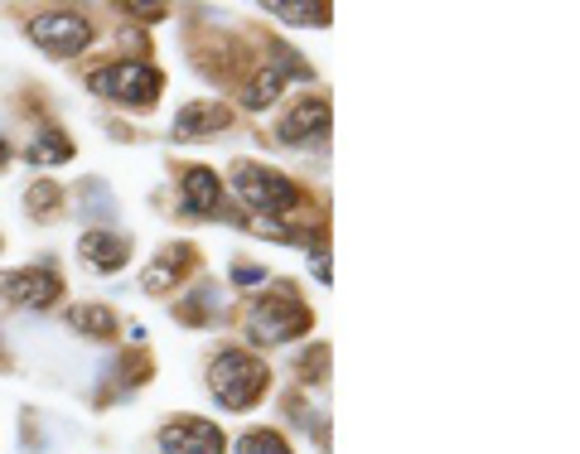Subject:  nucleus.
<instances>
[{
    "mask_svg": "<svg viewBox=\"0 0 580 454\" xmlns=\"http://www.w3.org/2000/svg\"><path fill=\"white\" fill-rule=\"evenodd\" d=\"M305 329H310V310L296 296H267V300L252 305V314H247L252 343H286Z\"/></svg>",
    "mask_w": 580,
    "mask_h": 454,
    "instance_id": "obj_3",
    "label": "nucleus"
},
{
    "mask_svg": "<svg viewBox=\"0 0 580 454\" xmlns=\"http://www.w3.org/2000/svg\"><path fill=\"white\" fill-rule=\"evenodd\" d=\"M320 136H329V102L324 97H305V102L290 106V116L281 122V141L286 145H310Z\"/></svg>",
    "mask_w": 580,
    "mask_h": 454,
    "instance_id": "obj_8",
    "label": "nucleus"
},
{
    "mask_svg": "<svg viewBox=\"0 0 580 454\" xmlns=\"http://www.w3.org/2000/svg\"><path fill=\"white\" fill-rule=\"evenodd\" d=\"M237 194L257 213H286V208H296V198H300L296 184L267 165H237Z\"/></svg>",
    "mask_w": 580,
    "mask_h": 454,
    "instance_id": "obj_5",
    "label": "nucleus"
},
{
    "mask_svg": "<svg viewBox=\"0 0 580 454\" xmlns=\"http://www.w3.org/2000/svg\"><path fill=\"white\" fill-rule=\"evenodd\" d=\"M208 382H214V396L228 411H247V406H257V396L267 392V382H271V372L261 358L252 353H242V349H222L214 358V372H208Z\"/></svg>",
    "mask_w": 580,
    "mask_h": 454,
    "instance_id": "obj_1",
    "label": "nucleus"
},
{
    "mask_svg": "<svg viewBox=\"0 0 580 454\" xmlns=\"http://www.w3.org/2000/svg\"><path fill=\"white\" fill-rule=\"evenodd\" d=\"M218 175L214 169H204V165H194V169H184V213L189 218H208V213H218Z\"/></svg>",
    "mask_w": 580,
    "mask_h": 454,
    "instance_id": "obj_10",
    "label": "nucleus"
},
{
    "mask_svg": "<svg viewBox=\"0 0 580 454\" xmlns=\"http://www.w3.org/2000/svg\"><path fill=\"white\" fill-rule=\"evenodd\" d=\"M232 276H237V280H242V286H247V280H261V276H267V271H261V266H237Z\"/></svg>",
    "mask_w": 580,
    "mask_h": 454,
    "instance_id": "obj_19",
    "label": "nucleus"
},
{
    "mask_svg": "<svg viewBox=\"0 0 580 454\" xmlns=\"http://www.w3.org/2000/svg\"><path fill=\"white\" fill-rule=\"evenodd\" d=\"M83 257L97 266V271H116V266H126L131 243L126 237H112V233H87L83 237Z\"/></svg>",
    "mask_w": 580,
    "mask_h": 454,
    "instance_id": "obj_11",
    "label": "nucleus"
},
{
    "mask_svg": "<svg viewBox=\"0 0 580 454\" xmlns=\"http://www.w3.org/2000/svg\"><path fill=\"white\" fill-rule=\"evenodd\" d=\"M24 155H30L34 165H59V159H73V141H69V136H54V131H49V136L34 141Z\"/></svg>",
    "mask_w": 580,
    "mask_h": 454,
    "instance_id": "obj_14",
    "label": "nucleus"
},
{
    "mask_svg": "<svg viewBox=\"0 0 580 454\" xmlns=\"http://www.w3.org/2000/svg\"><path fill=\"white\" fill-rule=\"evenodd\" d=\"M87 83H92V92H102V97H112L122 106H155L165 78H160V69H151V63H112V69L92 73Z\"/></svg>",
    "mask_w": 580,
    "mask_h": 454,
    "instance_id": "obj_2",
    "label": "nucleus"
},
{
    "mask_svg": "<svg viewBox=\"0 0 580 454\" xmlns=\"http://www.w3.org/2000/svg\"><path fill=\"white\" fill-rule=\"evenodd\" d=\"M271 16H286L290 24H324L329 20V6H267Z\"/></svg>",
    "mask_w": 580,
    "mask_h": 454,
    "instance_id": "obj_16",
    "label": "nucleus"
},
{
    "mask_svg": "<svg viewBox=\"0 0 580 454\" xmlns=\"http://www.w3.org/2000/svg\"><path fill=\"white\" fill-rule=\"evenodd\" d=\"M286 87V69H261L252 83H247V106H271L276 102V92Z\"/></svg>",
    "mask_w": 580,
    "mask_h": 454,
    "instance_id": "obj_13",
    "label": "nucleus"
},
{
    "mask_svg": "<svg viewBox=\"0 0 580 454\" xmlns=\"http://www.w3.org/2000/svg\"><path fill=\"white\" fill-rule=\"evenodd\" d=\"M324 358H329V349H314V353H305V363H300V372H305V382H314L324 372Z\"/></svg>",
    "mask_w": 580,
    "mask_h": 454,
    "instance_id": "obj_18",
    "label": "nucleus"
},
{
    "mask_svg": "<svg viewBox=\"0 0 580 454\" xmlns=\"http://www.w3.org/2000/svg\"><path fill=\"white\" fill-rule=\"evenodd\" d=\"M69 324L77 333H87V339H112V333H116V314L107 310V305H77V310H69Z\"/></svg>",
    "mask_w": 580,
    "mask_h": 454,
    "instance_id": "obj_12",
    "label": "nucleus"
},
{
    "mask_svg": "<svg viewBox=\"0 0 580 454\" xmlns=\"http://www.w3.org/2000/svg\"><path fill=\"white\" fill-rule=\"evenodd\" d=\"M6 159H10V145H6V141H0V165H6Z\"/></svg>",
    "mask_w": 580,
    "mask_h": 454,
    "instance_id": "obj_20",
    "label": "nucleus"
},
{
    "mask_svg": "<svg viewBox=\"0 0 580 454\" xmlns=\"http://www.w3.org/2000/svg\"><path fill=\"white\" fill-rule=\"evenodd\" d=\"M165 454H222V431L214 421L199 416H179L165 425Z\"/></svg>",
    "mask_w": 580,
    "mask_h": 454,
    "instance_id": "obj_7",
    "label": "nucleus"
},
{
    "mask_svg": "<svg viewBox=\"0 0 580 454\" xmlns=\"http://www.w3.org/2000/svg\"><path fill=\"white\" fill-rule=\"evenodd\" d=\"M30 39L39 49L59 53V59H73L92 44V20H83L77 10H49V16L30 20Z\"/></svg>",
    "mask_w": 580,
    "mask_h": 454,
    "instance_id": "obj_4",
    "label": "nucleus"
},
{
    "mask_svg": "<svg viewBox=\"0 0 580 454\" xmlns=\"http://www.w3.org/2000/svg\"><path fill=\"white\" fill-rule=\"evenodd\" d=\"M0 290H6L10 305H24V310H49V305L59 300L63 280L54 266H34V271H10L0 280Z\"/></svg>",
    "mask_w": 580,
    "mask_h": 454,
    "instance_id": "obj_6",
    "label": "nucleus"
},
{
    "mask_svg": "<svg viewBox=\"0 0 580 454\" xmlns=\"http://www.w3.org/2000/svg\"><path fill=\"white\" fill-rule=\"evenodd\" d=\"M59 204V189H54V184H34V189H30V208L39 213V218H44V208H54Z\"/></svg>",
    "mask_w": 580,
    "mask_h": 454,
    "instance_id": "obj_17",
    "label": "nucleus"
},
{
    "mask_svg": "<svg viewBox=\"0 0 580 454\" xmlns=\"http://www.w3.org/2000/svg\"><path fill=\"white\" fill-rule=\"evenodd\" d=\"M222 126H228V106L222 102H189L175 116V141H204Z\"/></svg>",
    "mask_w": 580,
    "mask_h": 454,
    "instance_id": "obj_9",
    "label": "nucleus"
},
{
    "mask_svg": "<svg viewBox=\"0 0 580 454\" xmlns=\"http://www.w3.org/2000/svg\"><path fill=\"white\" fill-rule=\"evenodd\" d=\"M237 454H290V445L276 431H247L237 440Z\"/></svg>",
    "mask_w": 580,
    "mask_h": 454,
    "instance_id": "obj_15",
    "label": "nucleus"
}]
</instances>
